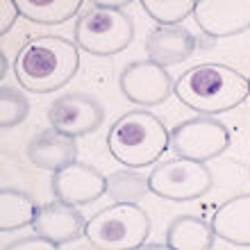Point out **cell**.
I'll return each instance as SVG.
<instances>
[{"label": "cell", "mask_w": 250, "mask_h": 250, "mask_svg": "<svg viewBox=\"0 0 250 250\" xmlns=\"http://www.w3.org/2000/svg\"><path fill=\"white\" fill-rule=\"evenodd\" d=\"M198 27L211 39L250 30V0H203L193 12Z\"/></svg>", "instance_id": "8fae6325"}, {"label": "cell", "mask_w": 250, "mask_h": 250, "mask_svg": "<svg viewBox=\"0 0 250 250\" xmlns=\"http://www.w3.org/2000/svg\"><path fill=\"white\" fill-rule=\"evenodd\" d=\"M211 228L218 239L234 246H250V193L234 196L211 216Z\"/></svg>", "instance_id": "9a60e30c"}, {"label": "cell", "mask_w": 250, "mask_h": 250, "mask_svg": "<svg viewBox=\"0 0 250 250\" xmlns=\"http://www.w3.org/2000/svg\"><path fill=\"white\" fill-rule=\"evenodd\" d=\"M121 91L134 105H159L173 93V80L164 66L150 60L130 62L119 78Z\"/></svg>", "instance_id": "9c48e42d"}, {"label": "cell", "mask_w": 250, "mask_h": 250, "mask_svg": "<svg viewBox=\"0 0 250 250\" xmlns=\"http://www.w3.org/2000/svg\"><path fill=\"white\" fill-rule=\"evenodd\" d=\"M196 37L185 25H157L146 37L148 60L164 68L189 60L196 53Z\"/></svg>", "instance_id": "4fadbf2b"}, {"label": "cell", "mask_w": 250, "mask_h": 250, "mask_svg": "<svg viewBox=\"0 0 250 250\" xmlns=\"http://www.w3.org/2000/svg\"><path fill=\"white\" fill-rule=\"evenodd\" d=\"M139 250H173L171 246H164V244H148V246H141Z\"/></svg>", "instance_id": "d4e9b609"}, {"label": "cell", "mask_w": 250, "mask_h": 250, "mask_svg": "<svg viewBox=\"0 0 250 250\" xmlns=\"http://www.w3.org/2000/svg\"><path fill=\"white\" fill-rule=\"evenodd\" d=\"M39 205L34 203V198L25 191L5 187L0 191V230L12 232L21 230L25 225H32L37 218Z\"/></svg>", "instance_id": "e0dca14e"}, {"label": "cell", "mask_w": 250, "mask_h": 250, "mask_svg": "<svg viewBox=\"0 0 250 250\" xmlns=\"http://www.w3.org/2000/svg\"><path fill=\"white\" fill-rule=\"evenodd\" d=\"M148 191V178L134 171H114L107 178V193L116 203L137 205Z\"/></svg>", "instance_id": "d6986e66"}, {"label": "cell", "mask_w": 250, "mask_h": 250, "mask_svg": "<svg viewBox=\"0 0 250 250\" xmlns=\"http://www.w3.org/2000/svg\"><path fill=\"white\" fill-rule=\"evenodd\" d=\"M0 14H2V21H0V34H7L14 27L16 19L21 16L19 5L14 0H2L0 2Z\"/></svg>", "instance_id": "603a6c76"}, {"label": "cell", "mask_w": 250, "mask_h": 250, "mask_svg": "<svg viewBox=\"0 0 250 250\" xmlns=\"http://www.w3.org/2000/svg\"><path fill=\"white\" fill-rule=\"evenodd\" d=\"M37 237H43L53 244H71L75 239L84 237V216L73 205L66 203H43L37 209V218L32 223Z\"/></svg>", "instance_id": "7c38bea8"}, {"label": "cell", "mask_w": 250, "mask_h": 250, "mask_svg": "<svg viewBox=\"0 0 250 250\" xmlns=\"http://www.w3.org/2000/svg\"><path fill=\"white\" fill-rule=\"evenodd\" d=\"M134 23L123 9L93 2L75 23V41L82 50L98 57L116 55L132 43Z\"/></svg>", "instance_id": "5b68a950"}, {"label": "cell", "mask_w": 250, "mask_h": 250, "mask_svg": "<svg viewBox=\"0 0 250 250\" xmlns=\"http://www.w3.org/2000/svg\"><path fill=\"white\" fill-rule=\"evenodd\" d=\"M53 193L60 203L66 205H91L107 193V178L91 164L73 162L57 171L50 180Z\"/></svg>", "instance_id": "30bf717a"}, {"label": "cell", "mask_w": 250, "mask_h": 250, "mask_svg": "<svg viewBox=\"0 0 250 250\" xmlns=\"http://www.w3.org/2000/svg\"><path fill=\"white\" fill-rule=\"evenodd\" d=\"M7 71H9V60L5 53H0V78H5Z\"/></svg>", "instance_id": "cb8c5ba5"}, {"label": "cell", "mask_w": 250, "mask_h": 250, "mask_svg": "<svg viewBox=\"0 0 250 250\" xmlns=\"http://www.w3.org/2000/svg\"><path fill=\"white\" fill-rule=\"evenodd\" d=\"M78 68V48L64 37H37L27 41L14 62L19 84L32 93L57 91L75 78Z\"/></svg>", "instance_id": "6da1fadb"}, {"label": "cell", "mask_w": 250, "mask_h": 250, "mask_svg": "<svg viewBox=\"0 0 250 250\" xmlns=\"http://www.w3.org/2000/svg\"><path fill=\"white\" fill-rule=\"evenodd\" d=\"M173 93L193 112L205 116L223 114L250 96V80L225 64H198L182 73Z\"/></svg>", "instance_id": "7a4b0ae2"}, {"label": "cell", "mask_w": 250, "mask_h": 250, "mask_svg": "<svg viewBox=\"0 0 250 250\" xmlns=\"http://www.w3.org/2000/svg\"><path fill=\"white\" fill-rule=\"evenodd\" d=\"M168 146L182 159L205 164L230 146V130L214 116H196L178 123L168 132Z\"/></svg>", "instance_id": "52a82bcc"}, {"label": "cell", "mask_w": 250, "mask_h": 250, "mask_svg": "<svg viewBox=\"0 0 250 250\" xmlns=\"http://www.w3.org/2000/svg\"><path fill=\"white\" fill-rule=\"evenodd\" d=\"M19 12L32 23L41 25H60L73 19L82 9V0H50V2H39V0H19Z\"/></svg>", "instance_id": "ac0fdd59"}, {"label": "cell", "mask_w": 250, "mask_h": 250, "mask_svg": "<svg viewBox=\"0 0 250 250\" xmlns=\"http://www.w3.org/2000/svg\"><path fill=\"white\" fill-rule=\"evenodd\" d=\"M48 121L50 127L66 137H84L105 123V107L89 93L71 91L60 96L48 107Z\"/></svg>", "instance_id": "ba28073f"}, {"label": "cell", "mask_w": 250, "mask_h": 250, "mask_svg": "<svg viewBox=\"0 0 250 250\" xmlns=\"http://www.w3.org/2000/svg\"><path fill=\"white\" fill-rule=\"evenodd\" d=\"M141 7L159 25H180L187 16H193L196 2L191 0H144Z\"/></svg>", "instance_id": "ffe728a7"}, {"label": "cell", "mask_w": 250, "mask_h": 250, "mask_svg": "<svg viewBox=\"0 0 250 250\" xmlns=\"http://www.w3.org/2000/svg\"><path fill=\"white\" fill-rule=\"evenodd\" d=\"M2 250H60V246L43 237H23L12 241V244H7Z\"/></svg>", "instance_id": "7402d4cb"}, {"label": "cell", "mask_w": 250, "mask_h": 250, "mask_svg": "<svg viewBox=\"0 0 250 250\" xmlns=\"http://www.w3.org/2000/svg\"><path fill=\"white\" fill-rule=\"evenodd\" d=\"M27 114H30V100L14 86H0V125L16 127L27 119Z\"/></svg>", "instance_id": "44dd1931"}, {"label": "cell", "mask_w": 250, "mask_h": 250, "mask_svg": "<svg viewBox=\"0 0 250 250\" xmlns=\"http://www.w3.org/2000/svg\"><path fill=\"white\" fill-rule=\"evenodd\" d=\"M107 148L112 157L130 168H144L155 164L168 148V130L162 119L146 109H132L123 114L109 127Z\"/></svg>", "instance_id": "3957f363"}, {"label": "cell", "mask_w": 250, "mask_h": 250, "mask_svg": "<svg viewBox=\"0 0 250 250\" xmlns=\"http://www.w3.org/2000/svg\"><path fill=\"white\" fill-rule=\"evenodd\" d=\"M214 187V175L205 164L193 159H166L148 175V189L166 200H198Z\"/></svg>", "instance_id": "8992f818"}, {"label": "cell", "mask_w": 250, "mask_h": 250, "mask_svg": "<svg viewBox=\"0 0 250 250\" xmlns=\"http://www.w3.org/2000/svg\"><path fill=\"white\" fill-rule=\"evenodd\" d=\"M27 159L43 171L57 173L73 162H78V144L73 137H66L55 127H48L30 139Z\"/></svg>", "instance_id": "5bb4252c"}, {"label": "cell", "mask_w": 250, "mask_h": 250, "mask_svg": "<svg viewBox=\"0 0 250 250\" xmlns=\"http://www.w3.org/2000/svg\"><path fill=\"white\" fill-rule=\"evenodd\" d=\"M150 234V218L139 205L114 203L86 221L84 237L96 250H139Z\"/></svg>", "instance_id": "277c9868"}, {"label": "cell", "mask_w": 250, "mask_h": 250, "mask_svg": "<svg viewBox=\"0 0 250 250\" xmlns=\"http://www.w3.org/2000/svg\"><path fill=\"white\" fill-rule=\"evenodd\" d=\"M214 239L216 234L211 223L191 214L175 216L166 228V246L173 250H211Z\"/></svg>", "instance_id": "2e32d148"}]
</instances>
